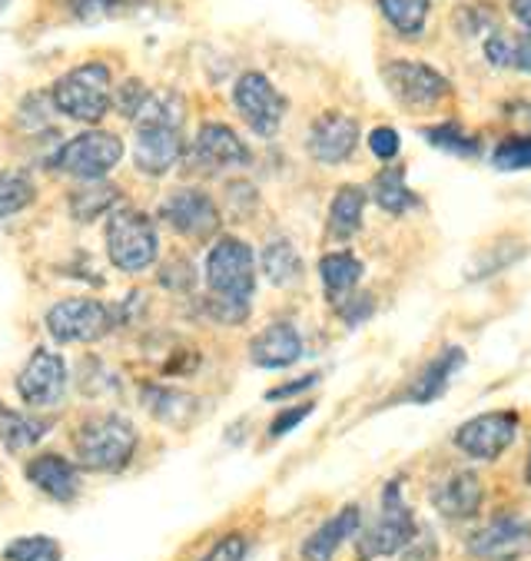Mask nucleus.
I'll list each match as a JSON object with an SVG mask.
<instances>
[{
  "label": "nucleus",
  "instance_id": "nucleus-10",
  "mask_svg": "<svg viewBox=\"0 0 531 561\" xmlns=\"http://www.w3.org/2000/svg\"><path fill=\"white\" fill-rule=\"evenodd\" d=\"M233 103H236V114L243 117V124L256 137H276L286 121V110H289L286 96L276 90V83L259 70H246L236 80Z\"/></svg>",
  "mask_w": 531,
  "mask_h": 561
},
{
  "label": "nucleus",
  "instance_id": "nucleus-45",
  "mask_svg": "<svg viewBox=\"0 0 531 561\" xmlns=\"http://www.w3.org/2000/svg\"><path fill=\"white\" fill-rule=\"evenodd\" d=\"M524 479L531 482V445H528V462H524Z\"/></svg>",
  "mask_w": 531,
  "mask_h": 561
},
{
  "label": "nucleus",
  "instance_id": "nucleus-16",
  "mask_svg": "<svg viewBox=\"0 0 531 561\" xmlns=\"http://www.w3.org/2000/svg\"><path fill=\"white\" fill-rule=\"evenodd\" d=\"M531 551V522L521 515H498L469 538V554L478 561H518Z\"/></svg>",
  "mask_w": 531,
  "mask_h": 561
},
{
  "label": "nucleus",
  "instance_id": "nucleus-28",
  "mask_svg": "<svg viewBox=\"0 0 531 561\" xmlns=\"http://www.w3.org/2000/svg\"><path fill=\"white\" fill-rule=\"evenodd\" d=\"M376 4L399 37H422L429 21V0H376Z\"/></svg>",
  "mask_w": 531,
  "mask_h": 561
},
{
  "label": "nucleus",
  "instance_id": "nucleus-30",
  "mask_svg": "<svg viewBox=\"0 0 531 561\" xmlns=\"http://www.w3.org/2000/svg\"><path fill=\"white\" fill-rule=\"evenodd\" d=\"M34 199H37V186L27 173L21 170L0 173V222L21 216Z\"/></svg>",
  "mask_w": 531,
  "mask_h": 561
},
{
  "label": "nucleus",
  "instance_id": "nucleus-26",
  "mask_svg": "<svg viewBox=\"0 0 531 561\" xmlns=\"http://www.w3.org/2000/svg\"><path fill=\"white\" fill-rule=\"evenodd\" d=\"M117 199H120V190L117 186H111L106 180H90V183H80L70 193V213L80 222H93L103 213L111 216L117 209Z\"/></svg>",
  "mask_w": 531,
  "mask_h": 561
},
{
  "label": "nucleus",
  "instance_id": "nucleus-19",
  "mask_svg": "<svg viewBox=\"0 0 531 561\" xmlns=\"http://www.w3.org/2000/svg\"><path fill=\"white\" fill-rule=\"evenodd\" d=\"M485 502V485L482 479L472 472V469H462V472H452L446 482H439L432 489V505L442 518H452V522H469L478 515Z\"/></svg>",
  "mask_w": 531,
  "mask_h": 561
},
{
  "label": "nucleus",
  "instance_id": "nucleus-6",
  "mask_svg": "<svg viewBox=\"0 0 531 561\" xmlns=\"http://www.w3.org/2000/svg\"><path fill=\"white\" fill-rule=\"evenodd\" d=\"M44 325L50 340L60 346H90L100 343L106 332H114L117 312L90 296H67L47 309Z\"/></svg>",
  "mask_w": 531,
  "mask_h": 561
},
{
  "label": "nucleus",
  "instance_id": "nucleus-43",
  "mask_svg": "<svg viewBox=\"0 0 531 561\" xmlns=\"http://www.w3.org/2000/svg\"><path fill=\"white\" fill-rule=\"evenodd\" d=\"M508 8H511V18L531 34V0H508Z\"/></svg>",
  "mask_w": 531,
  "mask_h": 561
},
{
  "label": "nucleus",
  "instance_id": "nucleus-1",
  "mask_svg": "<svg viewBox=\"0 0 531 561\" xmlns=\"http://www.w3.org/2000/svg\"><path fill=\"white\" fill-rule=\"evenodd\" d=\"M256 293V253L236 237H220L206 256V316L220 325H243Z\"/></svg>",
  "mask_w": 531,
  "mask_h": 561
},
{
  "label": "nucleus",
  "instance_id": "nucleus-3",
  "mask_svg": "<svg viewBox=\"0 0 531 561\" xmlns=\"http://www.w3.org/2000/svg\"><path fill=\"white\" fill-rule=\"evenodd\" d=\"M140 448L137 425L124 415H96L83 419L73 432V456L80 472H124Z\"/></svg>",
  "mask_w": 531,
  "mask_h": 561
},
{
  "label": "nucleus",
  "instance_id": "nucleus-25",
  "mask_svg": "<svg viewBox=\"0 0 531 561\" xmlns=\"http://www.w3.org/2000/svg\"><path fill=\"white\" fill-rule=\"evenodd\" d=\"M50 432V425L37 415H27V412H18V409H8L0 405V445L8 448V453H24V448H34L41 445V438Z\"/></svg>",
  "mask_w": 531,
  "mask_h": 561
},
{
  "label": "nucleus",
  "instance_id": "nucleus-8",
  "mask_svg": "<svg viewBox=\"0 0 531 561\" xmlns=\"http://www.w3.org/2000/svg\"><path fill=\"white\" fill-rule=\"evenodd\" d=\"M124 160V140L117 134L106 130H83L70 137L57 153H54V170L90 183V180H106V173H114Z\"/></svg>",
  "mask_w": 531,
  "mask_h": 561
},
{
  "label": "nucleus",
  "instance_id": "nucleus-38",
  "mask_svg": "<svg viewBox=\"0 0 531 561\" xmlns=\"http://www.w3.org/2000/svg\"><path fill=\"white\" fill-rule=\"evenodd\" d=\"M246 558V538L243 535H227L212 545L199 561H243Z\"/></svg>",
  "mask_w": 531,
  "mask_h": 561
},
{
  "label": "nucleus",
  "instance_id": "nucleus-21",
  "mask_svg": "<svg viewBox=\"0 0 531 561\" xmlns=\"http://www.w3.org/2000/svg\"><path fill=\"white\" fill-rule=\"evenodd\" d=\"M362 525V515L356 505H346L343 512H336L333 518H326L323 525H319L305 541H302V561H333L336 551L359 531Z\"/></svg>",
  "mask_w": 531,
  "mask_h": 561
},
{
  "label": "nucleus",
  "instance_id": "nucleus-23",
  "mask_svg": "<svg viewBox=\"0 0 531 561\" xmlns=\"http://www.w3.org/2000/svg\"><path fill=\"white\" fill-rule=\"evenodd\" d=\"M366 266L359 256L339 250V253H326L323 260H319V279H323V289L333 302L346 299L349 293H356L359 279H362Z\"/></svg>",
  "mask_w": 531,
  "mask_h": 561
},
{
  "label": "nucleus",
  "instance_id": "nucleus-20",
  "mask_svg": "<svg viewBox=\"0 0 531 561\" xmlns=\"http://www.w3.org/2000/svg\"><path fill=\"white\" fill-rule=\"evenodd\" d=\"M462 366H465V353H462L459 346H446L432 363H425V366L418 369V376H415L412 386L402 392V399H405V402H415V405L436 402V399L449 389L452 376H455Z\"/></svg>",
  "mask_w": 531,
  "mask_h": 561
},
{
  "label": "nucleus",
  "instance_id": "nucleus-14",
  "mask_svg": "<svg viewBox=\"0 0 531 561\" xmlns=\"http://www.w3.org/2000/svg\"><path fill=\"white\" fill-rule=\"evenodd\" d=\"M250 160H253V153H250L246 140L227 124H203L189 147V163L199 173L240 170V167H250Z\"/></svg>",
  "mask_w": 531,
  "mask_h": 561
},
{
  "label": "nucleus",
  "instance_id": "nucleus-22",
  "mask_svg": "<svg viewBox=\"0 0 531 561\" xmlns=\"http://www.w3.org/2000/svg\"><path fill=\"white\" fill-rule=\"evenodd\" d=\"M362 216H366V190L362 186H339L336 196L330 199V216H326V237L333 243H349L362 230Z\"/></svg>",
  "mask_w": 531,
  "mask_h": 561
},
{
  "label": "nucleus",
  "instance_id": "nucleus-13",
  "mask_svg": "<svg viewBox=\"0 0 531 561\" xmlns=\"http://www.w3.org/2000/svg\"><path fill=\"white\" fill-rule=\"evenodd\" d=\"M515 435H518V415L501 409V412L475 415L465 425H459L455 428V445L469 459L495 462L498 456H505V448H511Z\"/></svg>",
  "mask_w": 531,
  "mask_h": 561
},
{
  "label": "nucleus",
  "instance_id": "nucleus-34",
  "mask_svg": "<svg viewBox=\"0 0 531 561\" xmlns=\"http://www.w3.org/2000/svg\"><path fill=\"white\" fill-rule=\"evenodd\" d=\"M147 93H150V90H147L140 80H127L120 90H114V106L120 110L124 117H130V121H134V117L140 114V106H143Z\"/></svg>",
  "mask_w": 531,
  "mask_h": 561
},
{
  "label": "nucleus",
  "instance_id": "nucleus-17",
  "mask_svg": "<svg viewBox=\"0 0 531 561\" xmlns=\"http://www.w3.org/2000/svg\"><path fill=\"white\" fill-rule=\"evenodd\" d=\"M24 476H27V482L41 495H47L57 505H70V502L80 499V466L70 462L60 453H41V456H34L24 466Z\"/></svg>",
  "mask_w": 531,
  "mask_h": 561
},
{
  "label": "nucleus",
  "instance_id": "nucleus-39",
  "mask_svg": "<svg viewBox=\"0 0 531 561\" xmlns=\"http://www.w3.org/2000/svg\"><path fill=\"white\" fill-rule=\"evenodd\" d=\"M339 312H343V319H346L349 325H359V322H366V319L376 312V299H372L369 293H366V296L349 293L346 302H339Z\"/></svg>",
  "mask_w": 531,
  "mask_h": 561
},
{
  "label": "nucleus",
  "instance_id": "nucleus-36",
  "mask_svg": "<svg viewBox=\"0 0 531 561\" xmlns=\"http://www.w3.org/2000/svg\"><path fill=\"white\" fill-rule=\"evenodd\" d=\"M312 409H315V402H302V405H292V409L279 412V415L273 419V425H269V438H282V435H289L292 428H299V425L312 415Z\"/></svg>",
  "mask_w": 531,
  "mask_h": 561
},
{
  "label": "nucleus",
  "instance_id": "nucleus-2",
  "mask_svg": "<svg viewBox=\"0 0 531 561\" xmlns=\"http://www.w3.org/2000/svg\"><path fill=\"white\" fill-rule=\"evenodd\" d=\"M186 103L176 90H150L134 117V167L147 176H166L186 153L183 144Z\"/></svg>",
  "mask_w": 531,
  "mask_h": 561
},
{
  "label": "nucleus",
  "instance_id": "nucleus-41",
  "mask_svg": "<svg viewBox=\"0 0 531 561\" xmlns=\"http://www.w3.org/2000/svg\"><path fill=\"white\" fill-rule=\"evenodd\" d=\"M511 50H515V41H508L505 34H492L485 41V57L492 67H511Z\"/></svg>",
  "mask_w": 531,
  "mask_h": 561
},
{
  "label": "nucleus",
  "instance_id": "nucleus-32",
  "mask_svg": "<svg viewBox=\"0 0 531 561\" xmlns=\"http://www.w3.org/2000/svg\"><path fill=\"white\" fill-rule=\"evenodd\" d=\"M425 140H429L436 150H446V153L462 157V160L478 157V140H475L469 130H462L459 124H439V127H429V130H425Z\"/></svg>",
  "mask_w": 531,
  "mask_h": 561
},
{
  "label": "nucleus",
  "instance_id": "nucleus-31",
  "mask_svg": "<svg viewBox=\"0 0 531 561\" xmlns=\"http://www.w3.org/2000/svg\"><path fill=\"white\" fill-rule=\"evenodd\" d=\"M0 558L4 561H64V548L50 535H21L4 545Z\"/></svg>",
  "mask_w": 531,
  "mask_h": 561
},
{
  "label": "nucleus",
  "instance_id": "nucleus-44",
  "mask_svg": "<svg viewBox=\"0 0 531 561\" xmlns=\"http://www.w3.org/2000/svg\"><path fill=\"white\" fill-rule=\"evenodd\" d=\"M508 114H511L515 121H521V124H528V127H531V100H521V103L508 106Z\"/></svg>",
  "mask_w": 531,
  "mask_h": 561
},
{
  "label": "nucleus",
  "instance_id": "nucleus-40",
  "mask_svg": "<svg viewBox=\"0 0 531 561\" xmlns=\"http://www.w3.org/2000/svg\"><path fill=\"white\" fill-rule=\"evenodd\" d=\"M319 382V376L312 373V376H299V379H289V382H282V386H276V389H269L266 392V402H282V399H296V396H305L312 386Z\"/></svg>",
  "mask_w": 531,
  "mask_h": 561
},
{
  "label": "nucleus",
  "instance_id": "nucleus-29",
  "mask_svg": "<svg viewBox=\"0 0 531 561\" xmlns=\"http://www.w3.org/2000/svg\"><path fill=\"white\" fill-rule=\"evenodd\" d=\"M143 396V405H147V412L157 419V422H170V425H176V422H186L189 419V412H193V399L186 396V392H176V389H166V386H153V382H147L143 389H140Z\"/></svg>",
  "mask_w": 531,
  "mask_h": 561
},
{
  "label": "nucleus",
  "instance_id": "nucleus-42",
  "mask_svg": "<svg viewBox=\"0 0 531 561\" xmlns=\"http://www.w3.org/2000/svg\"><path fill=\"white\" fill-rule=\"evenodd\" d=\"M511 67H515V70H524V73H531V34H524V37H518V41H515V50H511Z\"/></svg>",
  "mask_w": 531,
  "mask_h": 561
},
{
  "label": "nucleus",
  "instance_id": "nucleus-35",
  "mask_svg": "<svg viewBox=\"0 0 531 561\" xmlns=\"http://www.w3.org/2000/svg\"><path fill=\"white\" fill-rule=\"evenodd\" d=\"M369 150H372L376 160L392 163V160L399 157V150H402L399 130H395V127H376V130L369 134Z\"/></svg>",
  "mask_w": 531,
  "mask_h": 561
},
{
  "label": "nucleus",
  "instance_id": "nucleus-18",
  "mask_svg": "<svg viewBox=\"0 0 531 561\" xmlns=\"http://www.w3.org/2000/svg\"><path fill=\"white\" fill-rule=\"evenodd\" d=\"M250 359L253 366L273 373V369H289L302 359V335L292 322H269L263 332L253 335L250 343Z\"/></svg>",
  "mask_w": 531,
  "mask_h": 561
},
{
  "label": "nucleus",
  "instance_id": "nucleus-4",
  "mask_svg": "<svg viewBox=\"0 0 531 561\" xmlns=\"http://www.w3.org/2000/svg\"><path fill=\"white\" fill-rule=\"evenodd\" d=\"M50 103L57 114L77 121V124H100L114 106V73L106 64L90 60L73 70H67L54 90Z\"/></svg>",
  "mask_w": 531,
  "mask_h": 561
},
{
  "label": "nucleus",
  "instance_id": "nucleus-5",
  "mask_svg": "<svg viewBox=\"0 0 531 561\" xmlns=\"http://www.w3.org/2000/svg\"><path fill=\"white\" fill-rule=\"evenodd\" d=\"M106 256L127 276L150 273L160 260V233L153 219L134 206H117L106 216Z\"/></svg>",
  "mask_w": 531,
  "mask_h": 561
},
{
  "label": "nucleus",
  "instance_id": "nucleus-37",
  "mask_svg": "<svg viewBox=\"0 0 531 561\" xmlns=\"http://www.w3.org/2000/svg\"><path fill=\"white\" fill-rule=\"evenodd\" d=\"M124 0H70V8L80 21H103L120 11Z\"/></svg>",
  "mask_w": 531,
  "mask_h": 561
},
{
  "label": "nucleus",
  "instance_id": "nucleus-27",
  "mask_svg": "<svg viewBox=\"0 0 531 561\" xmlns=\"http://www.w3.org/2000/svg\"><path fill=\"white\" fill-rule=\"evenodd\" d=\"M259 270L273 286H289L302 276V256L289 240H273L259 253Z\"/></svg>",
  "mask_w": 531,
  "mask_h": 561
},
{
  "label": "nucleus",
  "instance_id": "nucleus-33",
  "mask_svg": "<svg viewBox=\"0 0 531 561\" xmlns=\"http://www.w3.org/2000/svg\"><path fill=\"white\" fill-rule=\"evenodd\" d=\"M492 167L501 170V173L531 170V134L505 137V140L492 150Z\"/></svg>",
  "mask_w": 531,
  "mask_h": 561
},
{
  "label": "nucleus",
  "instance_id": "nucleus-12",
  "mask_svg": "<svg viewBox=\"0 0 531 561\" xmlns=\"http://www.w3.org/2000/svg\"><path fill=\"white\" fill-rule=\"evenodd\" d=\"M382 80L389 93L408 110H432L452 93L449 77L422 60H389L382 67Z\"/></svg>",
  "mask_w": 531,
  "mask_h": 561
},
{
  "label": "nucleus",
  "instance_id": "nucleus-9",
  "mask_svg": "<svg viewBox=\"0 0 531 561\" xmlns=\"http://www.w3.org/2000/svg\"><path fill=\"white\" fill-rule=\"evenodd\" d=\"M160 219L173 233H180L183 240L193 243H206L220 233V206L209 193L196 190V186H180L173 193H166V199L160 203Z\"/></svg>",
  "mask_w": 531,
  "mask_h": 561
},
{
  "label": "nucleus",
  "instance_id": "nucleus-7",
  "mask_svg": "<svg viewBox=\"0 0 531 561\" xmlns=\"http://www.w3.org/2000/svg\"><path fill=\"white\" fill-rule=\"evenodd\" d=\"M359 541H356V554L359 561H372V558H385V554H399L412 538H415V515L402 499V482H389L382 492V505L379 515L362 528L359 525Z\"/></svg>",
  "mask_w": 531,
  "mask_h": 561
},
{
  "label": "nucleus",
  "instance_id": "nucleus-11",
  "mask_svg": "<svg viewBox=\"0 0 531 561\" xmlns=\"http://www.w3.org/2000/svg\"><path fill=\"white\" fill-rule=\"evenodd\" d=\"M67 386H70L67 359L54 350H44V346L34 350L18 373V396L34 412L57 409L67 399Z\"/></svg>",
  "mask_w": 531,
  "mask_h": 561
},
{
  "label": "nucleus",
  "instance_id": "nucleus-24",
  "mask_svg": "<svg viewBox=\"0 0 531 561\" xmlns=\"http://www.w3.org/2000/svg\"><path fill=\"white\" fill-rule=\"evenodd\" d=\"M372 199L389 216H405V213H412V209L422 206V199L405 183V170L402 167H392V163L372 180Z\"/></svg>",
  "mask_w": 531,
  "mask_h": 561
},
{
  "label": "nucleus",
  "instance_id": "nucleus-15",
  "mask_svg": "<svg viewBox=\"0 0 531 561\" xmlns=\"http://www.w3.org/2000/svg\"><path fill=\"white\" fill-rule=\"evenodd\" d=\"M359 147V124L349 114H339V110H326L319 114L309 137H305V150L315 163L323 167H339L346 163Z\"/></svg>",
  "mask_w": 531,
  "mask_h": 561
}]
</instances>
